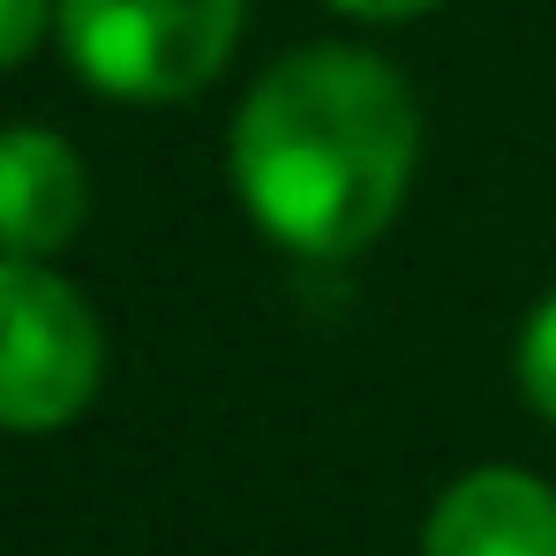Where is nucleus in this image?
I'll use <instances>...</instances> for the list:
<instances>
[{
	"mask_svg": "<svg viewBox=\"0 0 556 556\" xmlns=\"http://www.w3.org/2000/svg\"><path fill=\"white\" fill-rule=\"evenodd\" d=\"M429 121L414 84L354 38H316L256 68L226 121V188L241 218L301 264L376 249L421 174Z\"/></svg>",
	"mask_w": 556,
	"mask_h": 556,
	"instance_id": "f257e3e1",
	"label": "nucleus"
},
{
	"mask_svg": "<svg viewBox=\"0 0 556 556\" xmlns=\"http://www.w3.org/2000/svg\"><path fill=\"white\" fill-rule=\"evenodd\" d=\"M249 38V0H53V46L113 105H181L211 91Z\"/></svg>",
	"mask_w": 556,
	"mask_h": 556,
	"instance_id": "f03ea898",
	"label": "nucleus"
},
{
	"mask_svg": "<svg viewBox=\"0 0 556 556\" xmlns=\"http://www.w3.org/2000/svg\"><path fill=\"white\" fill-rule=\"evenodd\" d=\"M105 383V324L91 293L46 256H0V429L53 437Z\"/></svg>",
	"mask_w": 556,
	"mask_h": 556,
	"instance_id": "7ed1b4c3",
	"label": "nucleus"
},
{
	"mask_svg": "<svg viewBox=\"0 0 556 556\" xmlns=\"http://www.w3.org/2000/svg\"><path fill=\"white\" fill-rule=\"evenodd\" d=\"M91 218V166L61 128H0V256H61Z\"/></svg>",
	"mask_w": 556,
	"mask_h": 556,
	"instance_id": "20e7f679",
	"label": "nucleus"
},
{
	"mask_svg": "<svg viewBox=\"0 0 556 556\" xmlns=\"http://www.w3.org/2000/svg\"><path fill=\"white\" fill-rule=\"evenodd\" d=\"M421 556H556V489L534 466H466L421 519Z\"/></svg>",
	"mask_w": 556,
	"mask_h": 556,
	"instance_id": "39448f33",
	"label": "nucleus"
},
{
	"mask_svg": "<svg viewBox=\"0 0 556 556\" xmlns=\"http://www.w3.org/2000/svg\"><path fill=\"white\" fill-rule=\"evenodd\" d=\"M511 376H519V399H527V414L556 429V286L542 293V301H534V308H527V324H519Z\"/></svg>",
	"mask_w": 556,
	"mask_h": 556,
	"instance_id": "423d86ee",
	"label": "nucleus"
},
{
	"mask_svg": "<svg viewBox=\"0 0 556 556\" xmlns=\"http://www.w3.org/2000/svg\"><path fill=\"white\" fill-rule=\"evenodd\" d=\"M38 46H53V0H0V76H15Z\"/></svg>",
	"mask_w": 556,
	"mask_h": 556,
	"instance_id": "0eeeda50",
	"label": "nucleus"
},
{
	"mask_svg": "<svg viewBox=\"0 0 556 556\" xmlns=\"http://www.w3.org/2000/svg\"><path fill=\"white\" fill-rule=\"evenodd\" d=\"M339 23H362V30H399V23H421V15H437V8H452V0H324Z\"/></svg>",
	"mask_w": 556,
	"mask_h": 556,
	"instance_id": "6e6552de",
	"label": "nucleus"
}]
</instances>
